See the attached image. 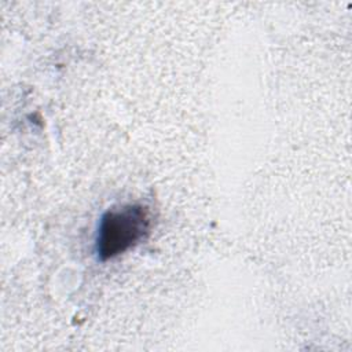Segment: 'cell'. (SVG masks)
Masks as SVG:
<instances>
[{
  "label": "cell",
  "instance_id": "obj_1",
  "mask_svg": "<svg viewBox=\"0 0 352 352\" xmlns=\"http://www.w3.org/2000/svg\"><path fill=\"white\" fill-rule=\"evenodd\" d=\"M151 216L146 206L138 204L109 209L100 219L96 252L100 260L113 258L138 245L148 234Z\"/></svg>",
  "mask_w": 352,
  "mask_h": 352
}]
</instances>
